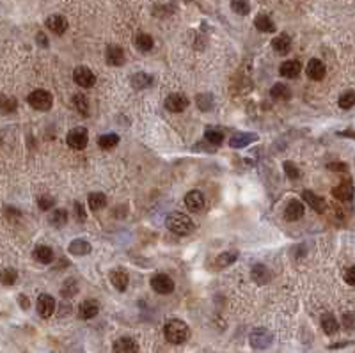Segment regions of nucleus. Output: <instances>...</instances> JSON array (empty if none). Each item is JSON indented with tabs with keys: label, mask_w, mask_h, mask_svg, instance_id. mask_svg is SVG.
<instances>
[{
	"label": "nucleus",
	"mask_w": 355,
	"mask_h": 353,
	"mask_svg": "<svg viewBox=\"0 0 355 353\" xmlns=\"http://www.w3.org/2000/svg\"><path fill=\"white\" fill-rule=\"evenodd\" d=\"M163 335L169 342L172 344H183L189 341L190 337V328L185 321L182 320H170L163 327Z\"/></svg>",
	"instance_id": "1"
},
{
	"label": "nucleus",
	"mask_w": 355,
	"mask_h": 353,
	"mask_svg": "<svg viewBox=\"0 0 355 353\" xmlns=\"http://www.w3.org/2000/svg\"><path fill=\"white\" fill-rule=\"evenodd\" d=\"M167 229L174 234H180V236H185V234H190L194 231V222L189 215L185 213H170L167 216Z\"/></svg>",
	"instance_id": "2"
},
{
	"label": "nucleus",
	"mask_w": 355,
	"mask_h": 353,
	"mask_svg": "<svg viewBox=\"0 0 355 353\" xmlns=\"http://www.w3.org/2000/svg\"><path fill=\"white\" fill-rule=\"evenodd\" d=\"M27 101H29L30 107L36 108V110H39V112H48L52 108V103H54L52 94L45 89L32 91V93L29 94V98H27Z\"/></svg>",
	"instance_id": "3"
},
{
	"label": "nucleus",
	"mask_w": 355,
	"mask_h": 353,
	"mask_svg": "<svg viewBox=\"0 0 355 353\" xmlns=\"http://www.w3.org/2000/svg\"><path fill=\"white\" fill-rule=\"evenodd\" d=\"M274 341V335L267 328H254L249 335V342L254 349H267Z\"/></svg>",
	"instance_id": "4"
},
{
	"label": "nucleus",
	"mask_w": 355,
	"mask_h": 353,
	"mask_svg": "<svg viewBox=\"0 0 355 353\" xmlns=\"http://www.w3.org/2000/svg\"><path fill=\"white\" fill-rule=\"evenodd\" d=\"M151 288L158 295H170L174 291V281L167 274H155L151 277Z\"/></svg>",
	"instance_id": "5"
},
{
	"label": "nucleus",
	"mask_w": 355,
	"mask_h": 353,
	"mask_svg": "<svg viewBox=\"0 0 355 353\" xmlns=\"http://www.w3.org/2000/svg\"><path fill=\"white\" fill-rule=\"evenodd\" d=\"M66 142H68V146L71 149H76V151H80V149L85 148L87 142H89V135H87V130H85V128H73V130L68 134V137H66Z\"/></svg>",
	"instance_id": "6"
},
{
	"label": "nucleus",
	"mask_w": 355,
	"mask_h": 353,
	"mask_svg": "<svg viewBox=\"0 0 355 353\" xmlns=\"http://www.w3.org/2000/svg\"><path fill=\"white\" fill-rule=\"evenodd\" d=\"M73 80L76 82V85L83 87V89H89V87L95 85L96 76L89 68H85V66H78V68H75V71H73Z\"/></svg>",
	"instance_id": "7"
},
{
	"label": "nucleus",
	"mask_w": 355,
	"mask_h": 353,
	"mask_svg": "<svg viewBox=\"0 0 355 353\" xmlns=\"http://www.w3.org/2000/svg\"><path fill=\"white\" fill-rule=\"evenodd\" d=\"M189 98L182 93H174V94H169L165 98V108L169 112H183L187 107H189Z\"/></svg>",
	"instance_id": "8"
},
{
	"label": "nucleus",
	"mask_w": 355,
	"mask_h": 353,
	"mask_svg": "<svg viewBox=\"0 0 355 353\" xmlns=\"http://www.w3.org/2000/svg\"><path fill=\"white\" fill-rule=\"evenodd\" d=\"M204 204H206V199H204L203 192L190 190L189 194L185 195V206L189 208V211H192V213L201 211V209L204 208Z\"/></svg>",
	"instance_id": "9"
},
{
	"label": "nucleus",
	"mask_w": 355,
	"mask_h": 353,
	"mask_svg": "<svg viewBox=\"0 0 355 353\" xmlns=\"http://www.w3.org/2000/svg\"><path fill=\"white\" fill-rule=\"evenodd\" d=\"M105 61L109 66H116V68H119V66H123L124 61H126V57H124V50L121 47H117V45H110L105 52Z\"/></svg>",
	"instance_id": "10"
},
{
	"label": "nucleus",
	"mask_w": 355,
	"mask_h": 353,
	"mask_svg": "<svg viewBox=\"0 0 355 353\" xmlns=\"http://www.w3.org/2000/svg\"><path fill=\"white\" fill-rule=\"evenodd\" d=\"M304 211H305L304 204H302L298 199H291L286 204V208H284V218H286L288 222H295V220L304 216Z\"/></svg>",
	"instance_id": "11"
},
{
	"label": "nucleus",
	"mask_w": 355,
	"mask_h": 353,
	"mask_svg": "<svg viewBox=\"0 0 355 353\" xmlns=\"http://www.w3.org/2000/svg\"><path fill=\"white\" fill-rule=\"evenodd\" d=\"M37 313H39L41 318H50L52 314L55 313V300L54 296L50 295H39L37 298Z\"/></svg>",
	"instance_id": "12"
},
{
	"label": "nucleus",
	"mask_w": 355,
	"mask_h": 353,
	"mask_svg": "<svg viewBox=\"0 0 355 353\" xmlns=\"http://www.w3.org/2000/svg\"><path fill=\"white\" fill-rule=\"evenodd\" d=\"M305 73H307V76L311 80H323V76H325L327 73V68L325 64H323L320 59H311V61L307 62V66H305Z\"/></svg>",
	"instance_id": "13"
},
{
	"label": "nucleus",
	"mask_w": 355,
	"mask_h": 353,
	"mask_svg": "<svg viewBox=\"0 0 355 353\" xmlns=\"http://www.w3.org/2000/svg\"><path fill=\"white\" fill-rule=\"evenodd\" d=\"M302 199H304L305 202H307L309 206H311L313 209H315L316 213H325V209H327V201L323 197H320V195H316V194H313L311 190H304L302 192Z\"/></svg>",
	"instance_id": "14"
},
{
	"label": "nucleus",
	"mask_w": 355,
	"mask_h": 353,
	"mask_svg": "<svg viewBox=\"0 0 355 353\" xmlns=\"http://www.w3.org/2000/svg\"><path fill=\"white\" fill-rule=\"evenodd\" d=\"M112 349H114V353H137L139 344H137V341L131 337H119L117 341H114Z\"/></svg>",
	"instance_id": "15"
},
{
	"label": "nucleus",
	"mask_w": 355,
	"mask_h": 353,
	"mask_svg": "<svg viewBox=\"0 0 355 353\" xmlns=\"http://www.w3.org/2000/svg\"><path fill=\"white\" fill-rule=\"evenodd\" d=\"M47 29L57 34V36H61V34H64L68 30V20L61 15H52L47 18Z\"/></svg>",
	"instance_id": "16"
},
{
	"label": "nucleus",
	"mask_w": 355,
	"mask_h": 353,
	"mask_svg": "<svg viewBox=\"0 0 355 353\" xmlns=\"http://www.w3.org/2000/svg\"><path fill=\"white\" fill-rule=\"evenodd\" d=\"M355 194V188L350 181H343L341 185L332 188V195L337 199V201H351Z\"/></svg>",
	"instance_id": "17"
},
{
	"label": "nucleus",
	"mask_w": 355,
	"mask_h": 353,
	"mask_svg": "<svg viewBox=\"0 0 355 353\" xmlns=\"http://www.w3.org/2000/svg\"><path fill=\"white\" fill-rule=\"evenodd\" d=\"M300 71H302L300 61H295V59L283 62V64H281V68H279L281 76H284V78H295V76L300 75Z\"/></svg>",
	"instance_id": "18"
},
{
	"label": "nucleus",
	"mask_w": 355,
	"mask_h": 353,
	"mask_svg": "<svg viewBox=\"0 0 355 353\" xmlns=\"http://www.w3.org/2000/svg\"><path fill=\"white\" fill-rule=\"evenodd\" d=\"M100 313V303L96 300H85V302L80 303L78 307V316L82 320H91L96 314Z\"/></svg>",
	"instance_id": "19"
},
{
	"label": "nucleus",
	"mask_w": 355,
	"mask_h": 353,
	"mask_svg": "<svg viewBox=\"0 0 355 353\" xmlns=\"http://www.w3.org/2000/svg\"><path fill=\"white\" fill-rule=\"evenodd\" d=\"M250 277H252V281L256 282V284H267V282H270V279H272V274H270V270L264 264L257 263L254 264V268L250 270Z\"/></svg>",
	"instance_id": "20"
},
{
	"label": "nucleus",
	"mask_w": 355,
	"mask_h": 353,
	"mask_svg": "<svg viewBox=\"0 0 355 353\" xmlns=\"http://www.w3.org/2000/svg\"><path fill=\"white\" fill-rule=\"evenodd\" d=\"M256 141H257L256 134H238V135H235V137L229 139V146H231L233 149H242Z\"/></svg>",
	"instance_id": "21"
},
{
	"label": "nucleus",
	"mask_w": 355,
	"mask_h": 353,
	"mask_svg": "<svg viewBox=\"0 0 355 353\" xmlns=\"http://www.w3.org/2000/svg\"><path fill=\"white\" fill-rule=\"evenodd\" d=\"M110 282H112V286L117 289V291H126L128 282H130V277H128L126 272L114 270V272H110Z\"/></svg>",
	"instance_id": "22"
},
{
	"label": "nucleus",
	"mask_w": 355,
	"mask_h": 353,
	"mask_svg": "<svg viewBox=\"0 0 355 353\" xmlns=\"http://www.w3.org/2000/svg\"><path fill=\"white\" fill-rule=\"evenodd\" d=\"M91 250H93L91 243L85 242V240H73L69 243V252L73 256H87V254H91Z\"/></svg>",
	"instance_id": "23"
},
{
	"label": "nucleus",
	"mask_w": 355,
	"mask_h": 353,
	"mask_svg": "<svg viewBox=\"0 0 355 353\" xmlns=\"http://www.w3.org/2000/svg\"><path fill=\"white\" fill-rule=\"evenodd\" d=\"M272 48L277 52V54H288L291 48V37L288 36V34H281V36L274 37Z\"/></svg>",
	"instance_id": "24"
},
{
	"label": "nucleus",
	"mask_w": 355,
	"mask_h": 353,
	"mask_svg": "<svg viewBox=\"0 0 355 353\" xmlns=\"http://www.w3.org/2000/svg\"><path fill=\"white\" fill-rule=\"evenodd\" d=\"M87 204H89V208H91L93 211H98V209L105 208L107 206L105 194H102V192H91L89 197H87Z\"/></svg>",
	"instance_id": "25"
},
{
	"label": "nucleus",
	"mask_w": 355,
	"mask_h": 353,
	"mask_svg": "<svg viewBox=\"0 0 355 353\" xmlns=\"http://www.w3.org/2000/svg\"><path fill=\"white\" fill-rule=\"evenodd\" d=\"M131 85L139 91L148 89V87L153 85V76L148 75V73H135V75L131 76Z\"/></svg>",
	"instance_id": "26"
},
{
	"label": "nucleus",
	"mask_w": 355,
	"mask_h": 353,
	"mask_svg": "<svg viewBox=\"0 0 355 353\" xmlns=\"http://www.w3.org/2000/svg\"><path fill=\"white\" fill-rule=\"evenodd\" d=\"M322 328L323 332H325L327 335H332L336 334L337 330H339V323H337V320L334 318V314L327 313L322 316Z\"/></svg>",
	"instance_id": "27"
},
{
	"label": "nucleus",
	"mask_w": 355,
	"mask_h": 353,
	"mask_svg": "<svg viewBox=\"0 0 355 353\" xmlns=\"http://www.w3.org/2000/svg\"><path fill=\"white\" fill-rule=\"evenodd\" d=\"M34 257H36L39 263L48 264L54 261V250H52L48 245H37L36 250H34Z\"/></svg>",
	"instance_id": "28"
},
{
	"label": "nucleus",
	"mask_w": 355,
	"mask_h": 353,
	"mask_svg": "<svg viewBox=\"0 0 355 353\" xmlns=\"http://www.w3.org/2000/svg\"><path fill=\"white\" fill-rule=\"evenodd\" d=\"M135 48H137L139 52H149L153 48V45H155V41H153V37L149 36V34H144V32H139L137 36H135Z\"/></svg>",
	"instance_id": "29"
},
{
	"label": "nucleus",
	"mask_w": 355,
	"mask_h": 353,
	"mask_svg": "<svg viewBox=\"0 0 355 353\" xmlns=\"http://www.w3.org/2000/svg\"><path fill=\"white\" fill-rule=\"evenodd\" d=\"M254 25H256V29L259 30V32H274L276 30V25H274L272 18L267 15H259L256 16V20H254Z\"/></svg>",
	"instance_id": "30"
},
{
	"label": "nucleus",
	"mask_w": 355,
	"mask_h": 353,
	"mask_svg": "<svg viewBox=\"0 0 355 353\" xmlns=\"http://www.w3.org/2000/svg\"><path fill=\"white\" fill-rule=\"evenodd\" d=\"M236 259H238V252H236V250H228V252H222L220 256L217 257L215 264H217V268H228V267H231Z\"/></svg>",
	"instance_id": "31"
},
{
	"label": "nucleus",
	"mask_w": 355,
	"mask_h": 353,
	"mask_svg": "<svg viewBox=\"0 0 355 353\" xmlns=\"http://www.w3.org/2000/svg\"><path fill=\"white\" fill-rule=\"evenodd\" d=\"M270 96L276 98V100H290L291 98V89L284 83H276V85L270 89Z\"/></svg>",
	"instance_id": "32"
},
{
	"label": "nucleus",
	"mask_w": 355,
	"mask_h": 353,
	"mask_svg": "<svg viewBox=\"0 0 355 353\" xmlns=\"http://www.w3.org/2000/svg\"><path fill=\"white\" fill-rule=\"evenodd\" d=\"M119 144V137L116 134H105L98 137V146L103 149H112Z\"/></svg>",
	"instance_id": "33"
},
{
	"label": "nucleus",
	"mask_w": 355,
	"mask_h": 353,
	"mask_svg": "<svg viewBox=\"0 0 355 353\" xmlns=\"http://www.w3.org/2000/svg\"><path fill=\"white\" fill-rule=\"evenodd\" d=\"M73 105L78 110L80 115H87L89 114V100H87L85 94H75L73 96Z\"/></svg>",
	"instance_id": "34"
},
{
	"label": "nucleus",
	"mask_w": 355,
	"mask_h": 353,
	"mask_svg": "<svg viewBox=\"0 0 355 353\" xmlns=\"http://www.w3.org/2000/svg\"><path fill=\"white\" fill-rule=\"evenodd\" d=\"M66 222H68V213H66V209L57 208V209L52 211V215H50V224H52V226H54V227H62V226H66Z\"/></svg>",
	"instance_id": "35"
},
{
	"label": "nucleus",
	"mask_w": 355,
	"mask_h": 353,
	"mask_svg": "<svg viewBox=\"0 0 355 353\" xmlns=\"http://www.w3.org/2000/svg\"><path fill=\"white\" fill-rule=\"evenodd\" d=\"M339 108L343 110H350L351 107H355V91H346L339 96Z\"/></svg>",
	"instance_id": "36"
},
{
	"label": "nucleus",
	"mask_w": 355,
	"mask_h": 353,
	"mask_svg": "<svg viewBox=\"0 0 355 353\" xmlns=\"http://www.w3.org/2000/svg\"><path fill=\"white\" fill-rule=\"evenodd\" d=\"M76 293H78V284H76V281L75 279H68V281L62 284L61 295L64 296V298H71V296H75Z\"/></svg>",
	"instance_id": "37"
},
{
	"label": "nucleus",
	"mask_w": 355,
	"mask_h": 353,
	"mask_svg": "<svg viewBox=\"0 0 355 353\" xmlns=\"http://www.w3.org/2000/svg\"><path fill=\"white\" fill-rule=\"evenodd\" d=\"M204 139H206L211 146H220L222 142H224V134L218 130H213V128H208V130L204 131Z\"/></svg>",
	"instance_id": "38"
},
{
	"label": "nucleus",
	"mask_w": 355,
	"mask_h": 353,
	"mask_svg": "<svg viewBox=\"0 0 355 353\" xmlns=\"http://www.w3.org/2000/svg\"><path fill=\"white\" fill-rule=\"evenodd\" d=\"M231 9L240 16H245L250 13V4L249 0H231Z\"/></svg>",
	"instance_id": "39"
},
{
	"label": "nucleus",
	"mask_w": 355,
	"mask_h": 353,
	"mask_svg": "<svg viewBox=\"0 0 355 353\" xmlns=\"http://www.w3.org/2000/svg\"><path fill=\"white\" fill-rule=\"evenodd\" d=\"M213 105H215V100H213V96H211V94L204 93V94H199V96H197V107H199L203 112L211 110V108H213Z\"/></svg>",
	"instance_id": "40"
},
{
	"label": "nucleus",
	"mask_w": 355,
	"mask_h": 353,
	"mask_svg": "<svg viewBox=\"0 0 355 353\" xmlns=\"http://www.w3.org/2000/svg\"><path fill=\"white\" fill-rule=\"evenodd\" d=\"M283 169H284V174H286L290 180H298L302 176V172L298 170V167L295 165L293 162H284L283 163Z\"/></svg>",
	"instance_id": "41"
},
{
	"label": "nucleus",
	"mask_w": 355,
	"mask_h": 353,
	"mask_svg": "<svg viewBox=\"0 0 355 353\" xmlns=\"http://www.w3.org/2000/svg\"><path fill=\"white\" fill-rule=\"evenodd\" d=\"M16 279H18V272L13 270V268H6V270L2 272V282H4L6 286H13L16 282Z\"/></svg>",
	"instance_id": "42"
},
{
	"label": "nucleus",
	"mask_w": 355,
	"mask_h": 353,
	"mask_svg": "<svg viewBox=\"0 0 355 353\" xmlns=\"http://www.w3.org/2000/svg\"><path fill=\"white\" fill-rule=\"evenodd\" d=\"M54 206H55V199L52 197V195L43 194V195L39 197V208L43 209V211H47V209L54 208Z\"/></svg>",
	"instance_id": "43"
},
{
	"label": "nucleus",
	"mask_w": 355,
	"mask_h": 353,
	"mask_svg": "<svg viewBox=\"0 0 355 353\" xmlns=\"http://www.w3.org/2000/svg\"><path fill=\"white\" fill-rule=\"evenodd\" d=\"M343 327L346 330H351L355 327V314L353 313H344L343 314Z\"/></svg>",
	"instance_id": "44"
},
{
	"label": "nucleus",
	"mask_w": 355,
	"mask_h": 353,
	"mask_svg": "<svg viewBox=\"0 0 355 353\" xmlns=\"http://www.w3.org/2000/svg\"><path fill=\"white\" fill-rule=\"evenodd\" d=\"M327 169L334 170V172H346L348 167H346V163H343V162H332L327 165Z\"/></svg>",
	"instance_id": "45"
},
{
	"label": "nucleus",
	"mask_w": 355,
	"mask_h": 353,
	"mask_svg": "<svg viewBox=\"0 0 355 353\" xmlns=\"http://www.w3.org/2000/svg\"><path fill=\"white\" fill-rule=\"evenodd\" d=\"M75 213H76V218L80 220V222H85L87 220V213H85V208H83L80 202H75Z\"/></svg>",
	"instance_id": "46"
},
{
	"label": "nucleus",
	"mask_w": 355,
	"mask_h": 353,
	"mask_svg": "<svg viewBox=\"0 0 355 353\" xmlns=\"http://www.w3.org/2000/svg\"><path fill=\"white\" fill-rule=\"evenodd\" d=\"M344 281H346L350 286H355V267L348 268V270L344 272Z\"/></svg>",
	"instance_id": "47"
},
{
	"label": "nucleus",
	"mask_w": 355,
	"mask_h": 353,
	"mask_svg": "<svg viewBox=\"0 0 355 353\" xmlns=\"http://www.w3.org/2000/svg\"><path fill=\"white\" fill-rule=\"evenodd\" d=\"M2 108H4V112H13L16 108V100H4L2 101Z\"/></svg>",
	"instance_id": "48"
},
{
	"label": "nucleus",
	"mask_w": 355,
	"mask_h": 353,
	"mask_svg": "<svg viewBox=\"0 0 355 353\" xmlns=\"http://www.w3.org/2000/svg\"><path fill=\"white\" fill-rule=\"evenodd\" d=\"M36 39H37V43H39V45H41V47H45V48H47V47H48V39H47V36H45V34H43V32H37Z\"/></svg>",
	"instance_id": "49"
},
{
	"label": "nucleus",
	"mask_w": 355,
	"mask_h": 353,
	"mask_svg": "<svg viewBox=\"0 0 355 353\" xmlns=\"http://www.w3.org/2000/svg\"><path fill=\"white\" fill-rule=\"evenodd\" d=\"M20 303H22V307H23V309H27V307H29L30 305V303H29V300H27L25 298V296H20Z\"/></svg>",
	"instance_id": "50"
},
{
	"label": "nucleus",
	"mask_w": 355,
	"mask_h": 353,
	"mask_svg": "<svg viewBox=\"0 0 355 353\" xmlns=\"http://www.w3.org/2000/svg\"><path fill=\"white\" fill-rule=\"evenodd\" d=\"M339 135H348L350 139H355V131H339Z\"/></svg>",
	"instance_id": "51"
}]
</instances>
